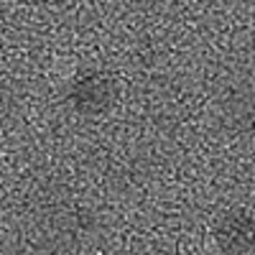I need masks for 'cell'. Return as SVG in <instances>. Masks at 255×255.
Wrapping results in <instances>:
<instances>
[{
  "mask_svg": "<svg viewBox=\"0 0 255 255\" xmlns=\"http://www.w3.org/2000/svg\"><path fill=\"white\" fill-rule=\"evenodd\" d=\"M215 243L225 255H248L255 248V217L245 209H230L215 225Z\"/></svg>",
  "mask_w": 255,
  "mask_h": 255,
  "instance_id": "obj_2",
  "label": "cell"
},
{
  "mask_svg": "<svg viewBox=\"0 0 255 255\" xmlns=\"http://www.w3.org/2000/svg\"><path fill=\"white\" fill-rule=\"evenodd\" d=\"M113 100H115L113 79L97 69H84V72L74 74L67 87L69 108L82 118H97L102 113H108Z\"/></svg>",
  "mask_w": 255,
  "mask_h": 255,
  "instance_id": "obj_1",
  "label": "cell"
}]
</instances>
